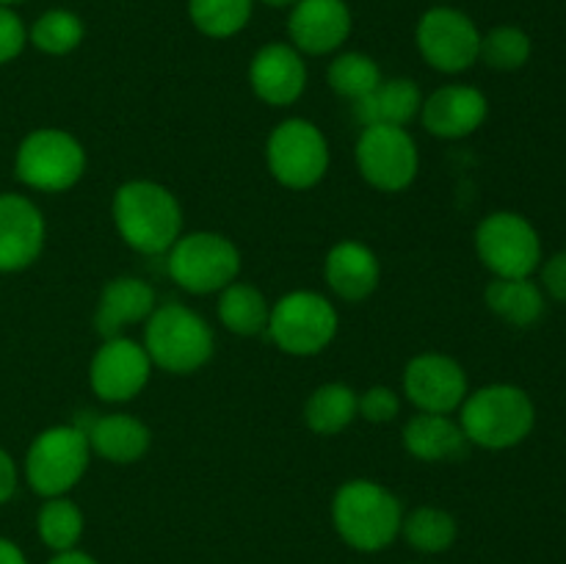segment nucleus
I'll use <instances>...</instances> for the list:
<instances>
[{
  "instance_id": "f257e3e1",
  "label": "nucleus",
  "mask_w": 566,
  "mask_h": 564,
  "mask_svg": "<svg viewBox=\"0 0 566 564\" xmlns=\"http://www.w3.org/2000/svg\"><path fill=\"white\" fill-rule=\"evenodd\" d=\"M111 219L122 243L147 258L169 252L186 224L177 194L164 182L144 177L116 188L111 199Z\"/></svg>"
},
{
  "instance_id": "f03ea898",
  "label": "nucleus",
  "mask_w": 566,
  "mask_h": 564,
  "mask_svg": "<svg viewBox=\"0 0 566 564\" xmlns=\"http://www.w3.org/2000/svg\"><path fill=\"white\" fill-rule=\"evenodd\" d=\"M332 525L357 553H381L401 536L403 503L374 479H348L332 495Z\"/></svg>"
},
{
  "instance_id": "7ed1b4c3",
  "label": "nucleus",
  "mask_w": 566,
  "mask_h": 564,
  "mask_svg": "<svg viewBox=\"0 0 566 564\" xmlns=\"http://www.w3.org/2000/svg\"><path fill=\"white\" fill-rule=\"evenodd\" d=\"M457 420L473 448L509 451L528 440L534 431L536 404L525 387L512 382H492L468 393Z\"/></svg>"
},
{
  "instance_id": "20e7f679",
  "label": "nucleus",
  "mask_w": 566,
  "mask_h": 564,
  "mask_svg": "<svg viewBox=\"0 0 566 564\" xmlns=\"http://www.w3.org/2000/svg\"><path fill=\"white\" fill-rule=\"evenodd\" d=\"M153 368L175 376L202 370L213 359L216 337L208 321L182 302H166L144 321V341Z\"/></svg>"
},
{
  "instance_id": "39448f33",
  "label": "nucleus",
  "mask_w": 566,
  "mask_h": 564,
  "mask_svg": "<svg viewBox=\"0 0 566 564\" xmlns=\"http://www.w3.org/2000/svg\"><path fill=\"white\" fill-rule=\"evenodd\" d=\"M92 464V448L81 424H55L39 431L25 451L22 476L39 498L70 495Z\"/></svg>"
},
{
  "instance_id": "423d86ee",
  "label": "nucleus",
  "mask_w": 566,
  "mask_h": 564,
  "mask_svg": "<svg viewBox=\"0 0 566 564\" xmlns=\"http://www.w3.org/2000/svg\"><path fill=\"white\" fill-rule=\"evenodd\" d=\"M86 147L64 127H36L14 153V177L39 194H64L86 175Z\"/></svg>"
},
{
  "instance_id": "0eeeda50",
  "label": "nucleus",
  "mask_w": 566,
  "mask_h": 564,
  "mask_svg": "<svg viewBox=\"0 0 566 564\" xmlns=\"http://www.w3.org/2000/svg\"><path fill=\"white\" fill-rule=\"evenodd\" d=\"M332 164L329 138L313 119L287 116L265 138V166L282 188L310 191L326 177Z\"/></svg>"
},
{
  "instance_id": "6e6552de",
  "label": "nucleus",
  "mask_w": 566,
  "mask_h": 564,
  "mask_svg": "<svg viewBox=\"0 0 566 564\" xmlns=\"http://www.w3.org/2000/svg\"><path fill=\"white\" fill-rule=\"evenodd\" d=\"M340 330V313L318 291H287L271 304L269 330L265 335L274 341L282 354L291 357H315L326 352Z\"/></svg>"
},
{
  "instance_id": "1a4fd4ad",
  "label": "nucleus",
  "mask_w": 566,
  "mask_h": 564,
  "mask_svg": "<svg viewBox=\"0 0 566 564\" xmlns=\"http://www.w3.org/2000/svg\"><path fill=\"white\" fill-rule=\"evenodd\" d=\"M171 282L193 296L221 293L241 274V249L213 230L182 232L166 252Z\"/></svg>"
},
{
  "instance_id": "9d476101",
  "label": "nucleus",
  "mask_w": 566,
  "mask_h": 564,
  "mask_svg": "<svg viewBox=\"0 0 566 564\" xmlns=\"http://www.w3.org/2000/svg\"><path fill=\"white\" fill-rule=\"evenodd\" d=\"M475 254L492 276L514 280L534 276L539 271L545 252L542 236L528 216L517 210H492L475 227Z\"/></svg>"
},
{
  "instance_id": "9b49d317",
  "label": "nucleus",
  "mask_w": 566,
  "mask_h": 564,
  "mask_svg": "<svg viewBox=\"0 0 566 564\" xmlns=\"http://www.w3.org/2000/svg\"><path fill=\"white\" fill-rule=\"evenodd\" d=\"M415 44L431 70L442 75H462L479 64L481 31L468 11L434 3L415 25Z\"/></svg>"
},
{
  "instance_id": "f8f14e48",
  "label": "nucleus",
  "mask_w": 566,
  "mask_h": 564,
  "mask_svg": "<svg viewBox=\"0 0 566 564\" xmlns=\"http://www.w3.org/2000/svg\"><path fill=\"white\" fill-rule=\"evenodd\" d=\"M357 171L381 194H401L418 180L420 149L407 127L368 125L354 144Z\"/></svg>"
},
{
  "instance_id": "ddd939ff",
  "label": "nucleus",
  "mask_w": 566,
  "mask_h": 564,
  "mask_svg": "<svg viewBox=\"0 0 566 564\" xmlns=\"http://www.w3.org/2000/svg\"><path fill=\"white\" fill-rule=\"evenodd\" d=\"M401 390L418 412L453 415L468 398L470 379L464 365L451 354L423 352L403 365Z\"/></svg>"
},
{
  "instance_id": "4468645a",
  "label": "nucleus",
  "mask_w": 566,
  "mask_h": 564,
  "mask_svg": "<svg viewBox=\"0 0 566 564\" xmlns=\"http://www.w3.org/2000/svg\"><path fill=\"white\" fill-rule=\"evenodd\" d=\"M153 376L147 348L133 337H105L88 363V387L105 404H127L144 393Z\"/></svg>"
},
{
  "instance_id": "2eb2a0df",
  "label": "nucleus",
  "mask_w": 566,
  "mask_h": 564,
  "mask_svg": "<svg viewBox=\"0 0 566 564\" xmlns=\"http://www.w3.org/2000/svg\"><path fill=\"white\" fill-rule=\"evenodd\" d=\"M48 221L31 197L0 191V274L25 271L42 258Z\"/></svg>"
},
{
  "instance_id": "dca6fc26",
  "label": "nucleus",
  "mask_w": 566,
  "mask_h": 564,
  "mask_svg": "<svg viewBox=\"0 0 566 564\" xmlns=\"http://www.w3.org/2000/svg\"><path fill=\"white\" fill-rule=\"evenodd\" d=\"M287 11V39L304 59L340 53L354 31V14L346 0H298Z\"/></svg>"
},
{
  "instance_id": "f3484780",
  "label": "nucleus",
  "mask_w": 566,
  "mask_h": 564,
  "mask_svg": "<svg viewBox=\"0 0 566 564\" xmlns=\"http://www.w3.org/2000/svg\"><path fill=\"white\" fill-rule=\"evenodd\" d=\"M307 61L291 42H269L249 61V88L260 103L287 108L307 92Z\"/></svg>"
},
{
  "instance_id": "a211bd4d",
  "label": "nucleus",
  "mask_w": 566,
  "mask_h": 564,
  "mask_svg": "<svg viewBox=\"0 0 566 564\" xmlns=\"http://www.w3.org/2000/svg\"><path fill=\"white\" fill-rule=\"evenodd\" d=\"M490 116V100L479 86L470 83H446L434 88L429 97H423L420 116L426 133L446 142H459V138L473 136L481 130Z\"/></svg>"
},
{
  "instance_id": "6ab92c4d",
  "label": "nucleus",
  "mask_w": 566,
  "mask_h": 564,
  "mask_svg": "<svg viewBox=\"0 0 566 564\" xmlns=\"http://www.w3.org/2000/svg\"><path fill=\"white\" fill-rule=\"evenodd\" d=\"M324 282L340 302H365L381 282L379 254L357 238L337 241L324 258Z\"/></svg>"
},
{
  "instance_id": "aec40b11",
  "label": "nucleus",
  "mask_w": 566,
  "mask_h": 564,
  "mask_svg": "<svg viewBox=\"0 0 566 564\" xmlns=\"http://www.w3.org/2000/svg\"><path fill=\"white\" fill-rule=\"evenodd\" d=\"M155 307H158V296H155L149 282H144L142 276H114L111 282H105L97 296L94 330L103 341L105 337H119L130 326L144 324Z\"/></svg>"
},
{
  "instance_id": "412c9836",
  "label": "nucleus",
  "mask_w": 566,
  "mask_h": 564,
  "mask_svg": "<svg viewBox=\"0 0 566 564\" xmlns=\"http://www.w3.org/2000/svg\"><path fill=\"white\" fill-rule=\"evenodd\" d=\"M401 442L409 457L426 464L462 462V459H468L470 448H473L453 415L437 412L412 415L403 424Z\"/></svg>"
},
{
  "instance_id": "4be33fe9",
  "label": "nucleus",
  "mask_w": 566,
  "mask_h": 564,
  "mask_svg": "<svg viewBox=\"0 0 566 564\" xmlns=\"http://www.w3.org/2000/svg\"><path fill=\"white\" fill-rule=\"evenodd\" d=\"M88 437L92 457L105 459L111 464H136L147 457L153 446V431L142 418L127 412L94 415L88 424H81Z\"/></svg>"
},
{
  "instance_id": "5701e85b",
  "label": "nucleus",
  "mask_w": 566,
  "mask_h": 564,
  "mask_svg": "<svg viewBox=\"0 0 566 564\" xmlns=\"http://www.w3.org/2000/svg\"><path fill=\"white\" fill-rule=\"evenodd\" d=\"M423 92L409 77H385L368 97L354 103V116L363 127L392 125L407 127L420 116Z\"/></svg>"
},
{
  "instance_id": "b1692460",
  "label": "nucleus",
  "mask_w": 566,
  "mask_h": 564,
  "mask_svg": "<svg viewBox=\"0 0 566 564\" xmlns=\"http://www.w3.org/2000/svg\"><path fill=\"white\" fill-rule=\"evenodd\" d=\"M484 302L490 313L517 330L539 324L547 310V296L534 276H514V280L492 276L490 285L484 288Z\"/></svg>"
},
{
  "instance_id": "393cba45",
  "label": "nucleus",
  "mask_w": 566,
  "mask_h": 564,
  "mask_svg": "<svg viewBox=\"0 0 566 564\" xmlns=\"http://www.w3.org/2000/svg\"><path fill=\"white\" fill-rule=\"evenodd\" d=\"M302 418L313 435H340L359 418V393L346 382H324L307 396Z\"/></svg>"
},
{
  "instance_id": "a878e982",
  "label": "nucleus",
  "mask_w": 566,
  "mask_h": 564,
  "mask_svg": "<svg viewBox=\"0 0 566 564\" xmlns=\"http://www.w3.org/2000/svg\"><path fill=\"white\" fill-rule=\"evenodd\" d=\"M219 321L227 332L238 337H254L263 335L269 330V315H271V302L265 299V293L260 288H254L252 282H230L224 291L219 293Z\"/></svg>"
},
{
  "instance_id": "bb28decb",
  "label": "nucleus",
  "mask_w": 566,
  "mask_h": 564,
  "mask_svg": "<svg viewBox=\"0 0 566 564\" xmlns=\"http://www.w3.org/2000/svg\"><path fill=\"white\" fill-rule=\"evenodd\" d=\"M401 540L407 542L415 553L440 556V553L451 551V547L457 545L459 523L448 509L423 503V506H415L412 512H403Z\"/></svg>"
},
{
  "instance_id": "cd10ccee",
  "label": "nucleus",
  "mask_w": 566,
  "mask_h": 564,
  "mask_svg": "<svg viewBox=\"0 0 566 564\" xmlns=\"http://www.w3.org/2000/svg\"><path fill=\"white\" fill-rule=\"evenodd\" d=\"M83 39H86V22H83V17L72 9H61V6L42 11L28 25V44L36 48L39 53L53 55V59L75 53L83 44Z\"/></svg>"
},
{
  "instance_id": "c85d7f7f",
  "label": "nucleus",
  "mask_w": 566,
  "mask_h": 564,
  "mask_svg": "<svg viewBox=\"0 0 566 564\" xmlns=\"http://www.w3.org/2000/svg\"><path fill=\"white\" fill-rule=\"evenodd\" d=\"M381 81H385V75H381L379 61L368 53H359V50H340V53L332 55L329 66H326L329 88L348 103H359L363 97H368Z\"/></svg>"
},
{
  "instance_id": "c756f323",
  "label": "nucleus",
  "mask_w": 566,
  "mask_h": 564,
  "mask_svg": "<svg viewBox=\"0 0 566 564\" xmlns=\"http://www.w3.org/2000/svg\"><path fill=\"white\" fill-rule=\"evenodd\" d=\"M83 531H86V518L70 495L44 498L36 512V534L48 551H72V547L81 545Z\"/></svg>"
},
{
  "instance_id": "7c9ffc66",
  "label": "nucleus",
  "mask_w": 566,
  "mask_h": 564,
  "mask_svg": "<svg viewBox=\"0 0 566 564\" xmlns=\"http://www.w3.org/2000/svg\"><path fill=\"white\" fill-rule=\"evenodd\" d=\"M191 25L208 39H232L249 25L254 0H186Z\"/></svg>"
},
{
  "instance_id": "2f4dec72",
  "label": "nucleus",
  "mask_w": 566,
  "mask_h": 564,
  "mask_svg": "<svg viewBox=\"0 0 566 564\" xmlns=\"http://www.w3.org/2000/svg\"><path fill=\"white\" fill-rule=\"evenodd\" d=\"M534 55V42L528 31L520 25H495L486 33H481V53L479 61H484L495 72H517Z\"/></svg>"
},
{
  "instance_id": "473e14b6",
  "label": "nucleus",
  "mask_w": 566,
  "mask_h": 564,
  "mask_svg": "<svg viewBox=\"0 0 566 564\" xmlns=\"http://www.w3.org/2000/svg\"><path fill=\"white\" fill-rule=\"evenodd\" d=\"M401 415V396L387 385H374L359 393V418L368 424H392Z\"/></svg>"
},
{
  "instance_id": "72a5a7b5",
  "label": "nucleus",
  "mask_w": 566,
  "mask_h": 564,
  "mask_svg": "<svg viewBox=\"0 0 566 564\" xmlns=\"http://www.w3.org/2000/svg\"><path fill=\"white\" fill-rule=\"evenodd\" d=\"M28 44V25L17 9L11 6H0V66L11 64L22 55Z\"/></svg>"
},
{
  "instance_id": "f704fd0d",
  "label": "nucleus",
  "mask_w": 566,
  "mask_h": 564,
  "mask_svg": "<svg viewBox=\"0 0 566 564\" xmlns=\"http://www.w3.org/2000/svg\"><path fill=\"white\" fill-rule=\"evenodd\" d=\"M539 285L547 299L566 304V249L542 260L539 265Z\"/></svg>"
},
{
  "instance_id": "c9c22d12",
  "label": "nucleus",
  "mask_w": 566,
  "mask_h": 564,
  "mask_svg": "<svg viewBox=\"0 0 566 564\" xmlns=\"http://www.w3.org/2000/svg\"><path fill=\"white\" fill-rule=\"evenodd\" d=\"M17 481H20V473H17L14 457L6 448H0V506L14 498Z\"/></svg>"
},
{
  "instance_id": "e433bc0d",
  "label": "nucleus",
  "mask_w": 566,
  "mask_h": 564,
  "mask_svg": "<svg viewBox=\"0 0 566 564\" xmlns=\"http://www.w3.org/2000/svg\"><path fill=\"white\" fill-rule=\"evenodd\" d=\"M0 564H28L25 551L9 536H0Z\"/></svg>"
},
{
  "instance_id": "4c0bfd02",
  "label": "nucleus",
  "mask_w": 566,
  "mask_h": 564,
  "mask_svg": "<svg viewBox=\"0 0 566 564\" xmlns=\"http://www.w3.org/2000/svg\"><path fill=\"white\" fill-rule=\"evenodd\" d=\"M48 564H99V562L92 556V553L81 551V547H72V551L53 553V558H50Z\"/></svg>"
},
{
  "instance_id": "58836bf2",
  "label": "nucleus",
  "mask_w": 566,
  "mask_h": 564,
  "mask_svg": "<svg viewBox=\"0 0 566 564\" xmlns=\"http://www.w3.org/2000/svg\"><path fill=\"white\" fill-rule=\"evenodd\" d=\"M254 3H263L265 9H291L298 0H254Z\"/></svg>"
},
{
  "instance_id": "ea45409f",
  "label": "nucleus",
  "mask_w": 566,
  "mask_h": 564,
  "mask_svg": "<svg viewBox=\"0 0 566 564\" xmlns=\"http://www.w3.org/2000/svg\"><path fill=\"white\" fill-rule=\"evenodd\" d=\"M20 3H25V0H0V6H11V9H14V6H20Z\"/></svg>"
},
{
  "instance_id": "a19ab883",
  "label": "nucleus",
  "mask_w": 566,
  "mask_h": 564,
  "mask_svg": "<svg viewBox=\"0 0 566 564\" xmlns=\"http://www.w3.org/2000/svg\"><path fill=\"white\" fill-rule=\"evenodd\" d=\"M434 3H448V0H434Z\"/></svg>"
}]
</instances>
